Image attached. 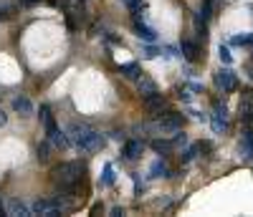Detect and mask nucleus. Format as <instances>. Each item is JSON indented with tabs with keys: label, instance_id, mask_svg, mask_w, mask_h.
I'll return each mask as SVG.
<instances>
[{
	"label": "nucleus",
	"instance_id": "f257e3e1",
	"mask_svg": "<svg viewBox=\"0 0 253 217\" xmlns=\"http://www.w3.org/2000/svg\"><path fill=\"white\" fill-rule=\"evenodd\" d=\"M104 144H107L104 134H99V132H94V129H91V132H89V137H86V139H84V142L79 144V151H81V154H94V151H99Z\"/></svg>",
	"mask_w": 253,
	"mask_h": 217
},
{
	"label": "nucleus",
	"instance_id": "f03ea898",
	"mask_svg": "<svg viewBox=\"0 0 253 217\" xmlns=\"http://www.w3.org/2000/svg\"><path fill=\"white\" fill-rule=\"evenodd\" d=\"M215 81H218V86L223 89V94L236 91V86H238V78H236V73H233V69H230V66L220 69V71H218V76H215Z\"/></svg>",
	"mask_w": 253,
	"mask_h": 217
},
{
	"label": "nucleus",
	"instance_id": "7ed1b4c3",
	"mask_svg": "<svg viewBox=\"0 0 253 217\" xmlns=\"http://www.w3.org/2000/svg\"><path fill=\"white\" fill-rule=\"evenodd\" d=\"M31 210H33V215H43V217H58L63 212L56 200H38V202H33Z\"/></svg>",
	"mask_w": 253,
	"mask_h": 217
},
{
	"label": "nucleus",
	"instance_id": "20e7f679",
	"mask_svg": "<svg viewBox=\"0 0 253 217\" xmlns=\"http://www.w3.org/2000/svg\"><path fill=\"white\" fill-rule=\"evenodd\" d=\"M142 149H144V144H142V142L129 139V142H124V146H122V157H124L126 162H134V159H139Z\"/></svg>",
	"mask_w": 253,
	"mask_h": 217
},
{
	"label": "nucleus",
	"instance_id": "39448f33",
	"mask_svg": "<svg viewBox=\"0 0 253 217\" xmlns=\"http://www.w3.org/2000/svg\"><path fill=\"white\" fill-rule=\"evenodd\" d=\"M142 99H144V106L150 108L152 114H157V116L162 114V108L167 106V104H165V96L157 94V91H155V94H147V96H142Z\"/></svg>",
	"mask_w": 253,
	"mask_h": 217
},
{
	"label": "nucleus",
	"instance_id": "423d86ee",
	"mask_svg": "<svg viewBox=\"0 0 253 217\" xmlns=\"http://www.w3.org/2000/svg\"><path fill=\"white\" fill-rule=\"evenodd\" d=\"M41 121H43V129H46V137H51L53 132H56V119H53V114H51V106L48 104H41Z\"/></svg>",
	"mask_w": 253,
	"mask_h": 217
},
{
	"label": "nucleus",
	"instance_id": "0eeeda50",
	"mask_svg": "<svg viewBox=\"0 0 253 217\" xmlns=\"http://www.w3.org/2000/svg\"><path fill=\"white\" fill-rule=\"evenodd\" d=\"M89 132H91V126H86V124H79V121H74L71 126H69V137H71V142L79 146L84 139L89 137Z\"/></svg>",
	"mask_w": 253,
	"mask_h": 217
},
{
	"label": "nucleus",
	"instance_id": "6e6552de",
	"mask_svg": "<svg viewBox=\"0 0 253 217\" xmlns=\"http://www.w3.org/2000/svg\"><path fill=\"white\" fill-rule=\"evenodd\" d=\"M8 215H15V217H31L33 210H31L26 202H20V200H10V202H8Z\"/></svg>",
	"mask_w": 253,
	"mask_h": 217
},
{
	"label": "nucleus",
	"instance_id": "1a4fd4ad",
	"mask_svg": "<svg viewBox=\"0 0 253 217\" xmlns=\"http://www.w3.org/2000/svg\"><path fill=\"white\" fill-rule=\"evenodd\" d=\"M13 108H15L20 116H31L33 114V104H31L28 96H15L13 99Z\"/></svg>",
	"mask_w": 253,
	"mask_h": 217
},
{
	"label": "nucleus",
	"instance_id": "9d476101",
	"mask_svg": "<svg viewBox=\"0 0 253 217\" xmlns=\"http://www.w3.org/2000/svg\"><path fill=\"white\" fill-rule=\"evenodd\" d=\"M134 33H137V38H142V40H147V43H155V40H157V33H155L150 26H144L142 20H134Z\"/></svg>",
	"mask_w": 253,
	"mask_h": 217
},
{
	"label": "nucleus",
	"instance_id": "9b49d317",
	"mask_svg": "<svg viewBox=\"0 0 253 217\" xmlns=\"http://www.w3.org/2000/svg\"><path fill=\"white\" fill-rule=\"evenodd\" d=\"M241 154L246 159H253V129H246L241 139Z\"/></svg>",
	"mask_w": 253,
	"mask_h": 217
},
{
	"label": "nucleus",
	"instance_id": "f8f14e48",
	"mask_svg": "<svg viewBox=\"0 0 253 217\" xmlns=\"http://www.w3.org/2000/svg\"><path fill=\"white\" fill-rule=\"evenodd\" d=\"M167 175H170V167H167V162H165V159H155L152 167H150V177L157 180V177H167Z\"/></svg>",
	"mask_w": 253,
	"mask_h": 217
},
{
	"label": "nucleus",
	"instance_id": "ddd939ff",
	"mask_svg": "<svg viewBox=\"0 0 253 217\" xmlns=\"http://www.w3.org/2000/svg\"><path fill=\"white\" fill-rule=\"evenodd\" d=\"M180 56L185 58V61H195L198 58V46L193 40H182L180 43Z\"/></svg>",
	"mask_w": 253,
	"mask_h": 217
},
{
	"label": "nucleus",
	"instance_id": "4468645a",
	"mask_svg": "<svg viewBox=\"0 0 253 217\" xmlns=\"http://www.w3.org/2000/svg\"><path fill=\"white\" fill-rule=\"evenodd\" d=\"M119 73H122L124 78H129V81H137V78L142 76V71H139L137 63H122V66H119Z\"/></svg>",
	"mask_w": 253,
	"mask_h": 217
},
{
	"label": "nucleus",
	"instance_id": "2eb2a0df",
	"mask_svg": "<svg viewBox=\"0 0 253 217\" xmlns=\"http://www.w3.org/2000/svg\"><path fill=\"white\" fill-rule=\"evenodd\" d=\"M137 89H139V94H142V96H147V94H155V91H157V83H155L152 78L139 76V78H137Z\"/></svg>",
	"mask_w": 253,
	"mask_h": 217
},
{
	"label": "nucleus",
	"instance_id": "dca6fc26",
	"mask_svg": "<svg viewBox=\"0 0 253 217\" xmlns=\"http://www.w3.org/2000/svg\"><path fill=\"white\" fill-rule=\"evenodd\" d=\"M36 157H38L41 164H46V162L51 159V142H41L38 149H36Z\"/></svg>",
	"mask_w": 253,
	"mask_h": 217
},
{
	"label": "nucleus",
	"instance_id": "f3484780",
	"mask_svg": "<svg viewBox=\"0 0 253 217\" xmlns=\"http://www.w3.org/2000/svg\"><path fill=\"white\" fill-rule=\"evenodd\" d=\"M99 184H101V187H112V184H114V167H112V164H104V172H101Z\"/></svg>",
	"mask_w": 253,
	"mask_h": 217
},
{
	"label": "nucleus",
	"instance_id": "a211bd4d",
	"mask_svg": "<svg viewBox=\"0 0 253 217\" xmlns=\"http://www.w3.org/2000/svg\"><path fill=\"white\" fill-rule=\"evenodd\" d=\"M213 129H215V132H223V129H225V108H220L218 104H215V119H213Z\"/></svg>",
	"mask_w": 253,
	"mask_h": 217
},
{
	"label": "nucleus",
	"instance_id": "6ab92c4d",
	"mask_svg": "<svg viewBox=\"0 0 253 217\" xmlns=\"http://www.w3.org/2000/svg\"><path fill=\"white\" fill-rule=\"evenodd\" d=\"M172 142H167V139H152V149L160 151V154H167V151H172Z\"/></svg>",
	"mask_w": 253,
	"mask_h": 217
},
{
	"label": "nucleus",
	"instance_id": "aec40b11",
	"mask_svg": "<svg viewBox=\"0 0 253 217\" xmlns=\"http://www.w3.org/2000/svg\"><path fill=\"white\" fill-rule=\"evenodd\" d=\"M230 43H236V46H248V43H253V33H248V36H236Z\"/></svg>",
	"mask_w": 253,
	"mask_h": 217
},
{
	"label": "nucleus",
	"instance_id": "412c9836",
	"mask_svg": "<svg viewBox=\"0 0 253 217\" xmlns=\"http://www.w3.org/2000/svg\"><path fill=\"white\" fill-rule=\"evenodd\" d=\"M218 53H220V61L225 63V66H230V61H233V56H230L228 46H220V48H218Z\"/></svg>",
	"mask_w": 253,
	"mask_h": 217
},
{
	"label": "nucleus",
	"instance_id": "4be33fe9",
	"mask_svg": "<svg viewBox=\"0 0 253 217\" xmlns=\"http://www.w3.org/2000/svg\"><path fill=\"white\" fill-rule=\"evenodd\" d=\"M160 53H162V51L155 48V46H147V48H144V58H157Z\"/></svg>",
	"mask_w": 253,
	"mask_h": 217
},
{
	"label": "nucleus",
	"instance_id": "5701e85b",
	"mask_svg": "<svg viewBox=\"0 0 253 217\" xmlns=\"http://www.w3.org/2000/svg\"><path fill=\"white\" fill-rule=\"evenodd\" d=\"M122 3H124L126 8H129V10H134V13H137V10H139V5H142V0H122Z\"/></svg>",
	"mask_w": 253,
	"mask_h": 217
},
{
	"label": "nucleus",
	"instance_id": "b1692460",
	"mask_svg": "<svg viewBox=\"0 0 253 217\" xmlns=\"http://www.w3.org/2000/svg\"><path fill=\"white\" fill-rule=\"evenodd\" d=\"M195 151H198V146H190V149L185 151V157H182V162H190V159L195 157Z\"/></svg>",
	"mask_w": 253,
	"mask_h": 217
},
{
	"label": "nucleus",
	"instance_id": "393cba45",
	"mask_svg": "<svg viewBox=\"0 0 253 217\" xmlns=\"http://www.w3.org/2000/svg\"><path fill=\"white\" fill-rule=\"evenodd\" d=\"M165 56H167V58H175V56H180V53H177V48L167 46V48H165Z\"/></svg>",
	"mask_w": 253,
	"mask_h": 217
},
{
	"label": "nucleus",
	"instance_id": "a878e982",
	"mask_svg": "<svg viewBox=\"0 0 253 217\" xmlns=\"http://www.w3.org/2000/svg\"><path fill=\"white\" fill-rule=\"evenodd\" d=\"M5 121H8V114L3 111V108H0V126H5Z\"/></svg>",
	"mask_w": 253,
	"mask_h": 217
},
{
	"label": "nucleus",
	"instance_id": "bb28decb",
	"mask_svg": "<svg viewBox=\"0 0 253 217\" xmlns=\"http://www.w3.org/2000/svg\"><path fill=\"white\" fill-rule=\"evenodd\" d=\"M112 215H114V217H122V215H124V210H122V207H114V210H112Z\"/></svg>",
	"mask_w": 253,
	"mask_h": 217
},
{
	"label": "nucleus",
	"instance_id": "cd10ccee",
	"mask_svg": "<svg viewBox=\"0 0 253 217\" xmlns=\"http://www.w3.org/2000/svg\"><path fill=\"white\" fill-rule=\"evenodd\" d=\"M20 3H26V5H33V3H38V0H20Z\"/></svg>",
	"mask_w": 253,
	"mask_h": 217
},
{
	"label": "nucleus",
	"instance_id": "c85d7f7f",
	"mask_svg": "<svg viewBox=\"0 0 253 217\" xmlns=\"http://www.w3.org/2000/svg\"><path fill=\"white\" fill-rule=\"evenodd\" d=\"M246 71H248V76H251V78H253V66H248V69H246Z\"/></svg>",
	"mask_w": 253,
	"mask_h": 217
},
{
	"label": "nucleus",
	"instance_id": "c756f323",
	"mask_svg": "<svg viewBox=\"0 0 253 217\" xmlns=\"http://www.w3.org/2000/svg\"><path fill=\"white\" fill-rule=\"evenodd\" d=\"M3 212H5V210H3V202H0V215H3Z\"/></svg>",
	"mask_w": 253,
	"mask_h": 217
}]
</instances>
